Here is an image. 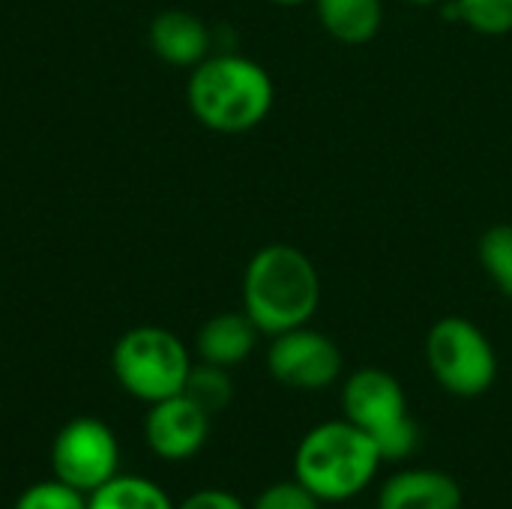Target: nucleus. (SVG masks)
<instances>
[{"instance_id":"obj_1","label":"nucleus","mask_w":512,"mask_h":509,"mask_svg":"<svg viewBox=\"0 0 512 509\" xmlns=\"http://www.w3.org/2000/svg\"><path fill=\"white\" fill-rule=\"evenodd\" d=\"M321 306V276L309 255L288 243L258 249L243 276V312L264 336L306 327Z\"/></svg>"},{"instance_id":"obj_2","label":"nucleus","mask_w":512,"mask_h":509,"mask_svg":"<svg viewBox=\"0 0 512 509\" xmlns=\"http://www.w3.org/2000/svg\"><path fill=\"white\" fill-rule=\"evenodd\" d=\"M186 99L201 126L222 135H240L267 120L276 87L261 63L243 54H213L192 66Z\"/></svg>"},{"instance_id":"obj_3","label":"nucleus","mask_w":512,"mask_h":509,"mask_svg":"<svg viewBox=\"0 0 512 509\" xmlns=\"http://www.w3.org/2000/svg\"><path fill=\"white\" fill-rule=\"evenodd\" d=\"M381 462L369 432L351 420H327L300 441L294 453V480L321 504H342L369 489Z\"/></svg>"},{"instance_id":"obj_4","label":"nucleus","mask_w":512,"mask_h":509,"mask_svg":"<svg viewBox=\"0 0 512 509\" xmlns=\"http://www.w3.org/2000/svg\"><path fill=\"white\" fill-rule=\"evenodd\" d=\"M345 420L360 426L378 444L384 462H402L417 450L420 429L408 414V399L402 384L375 366L357 369L342 387Z\"/></svg>"},{"instance_id":"obj_5","label":"nucleus","mask_w":512,"mask_h":509,"mask_svg":"<svg viewBox=\"0 0 512 509\" xmlns=\"http://www.w3.org/2000/svg\"><path fill=\"white\" fill-rule=\"evenodd\" d=\"M111 369L129 396L153 405L183 393L192 360L186 345L171 330L135 327L114 345Z\"/></svg>"},{"instance_id":"obj_6","label":"nucleus","mask_w":512,"mask_h":509,"mask_svg":"<svg viewBox=\"0 0 512 509\" xmlns=\"http://www.w3.org/2000/svg\"><path fill=\"white\" fill-rule=\"evenodd\" d=\"M426 360L432 378L459 399H477L498 378V357L489 336L468 318L450 315L432 324L426 336Z\"/></svg>"},{"instance_id":"obj_7","label":"nucleus","mask_w":512,"mask_h":509,"mask_svg":"<svg viewBox=\"0 0 512 509\" xmlns=\"http://www.w3.org/2000/svg\"><path fill=\"white\" fill-rule=\"evenodd\" d=\"M51 468L54 477L66 486L93 495L99 486L117 477L120 444L108 423L96 417H75L57 432L51 444Z\"/></svg>"},{"instance_id":"obj_8","label":"nucleus","mask_w":512,"mask_h":509,"mask_svg":"<svg viewBox=\"0 0 512 509\" xmlns=\"http://www.w3.org/2000/svg\"><path fill=\"white\" fill-rule=\"evenodd\" d=\"M270 375L291 390H327L342 378L345 357L339 345L309 327L273 336L267 351Z\"/></svg>"},{"instance_id":"obj_9","label":"nucleus","mask_w":512,"mask_h":509,"mask_svg":"<svg viewBox=\"0 0 512 509\" xmlns=\"http://www.w3.org/2000/svg\"><path fill=\"white\" fill-rule=\"evenodd\" d=\"M144 438L147 447L165 462L192 459L210 438V414L189 396L177 393L150 405L144 420Z\"/></svg>"},{"instance_id":"obj_10","label":"nucleus","mask_w":512,"mask_h":509,"mask_svg":"<svg viewBox=\"0 0 512 509\" xmlns=\"http://www.w3.org/2000/svg\"><path fill=\"white\" fill-rule=\"evenodd\" d=\"M462 486L432 468H414L393 474L378 495V509H462Z\"/></svg>"},{"instance_id":"obj_11","label":"nucleus","mask_w":512,"mask_h":509,"mask_svg":"<svg viewBox=\"0 0 512 509\" xmlns=\"http://www.w3.org/2000/svg\"><path fill=\"white\" fill-rule=\"evenodd\" d=\"M150 48L171 66H198L210 57V30L192 12L165 9L150 24Z\"/></svg>"},{"instance_id":"obj_12","label":"nucleus","mask_w":512,"mask_h":509,"mask_svg":"<svg viewBox=\"0 0 512 509\" xmlns=\"http://www.w3.org/2000/svg\"><path fill=\"white\" fill-rule=\"evenodd\" d=\"M258 336L261 330L252 324L246 312H222V315H213L198 330L195 348L204 363L231 369V366H240L255 351Z\"/></svg>"},{"instance_id":"obj_13","label":"nucleus","mask_w":512,"mask_h":509,"mask_svg":"<svg viewBox=\"0 0 512 509\" xmlns=\"http://www.w3.org/2000/svg\"><path fill=\"white\" fill-rule=\"evenodd\" d=\"M315 12L321 27L345 45L375 39L384 21L381 0H315Z\"/></svg>"},{"instance_id":"obj_14","label":"nucleus","mask_w":512,"mask_h":509,"mask_svg":"<svg viewBox=\"0 0 512 509\" xmlns=\"http://www.w3.org/2000/svg\"><path fill=\"white\" fill-rule=\"evenodd\" d=\"M87 509H177L165 489L141 477H114L87 495Z\"/></svg>"},{"instance_id":"obj_15","label":"nucleus","mask_w":512,"mask_h":509,"mask_svg":"<svg viewBox=\"0 0 512 509\" xmlns=\"http://www.w3.org/2000/svg\"><path fill=\"white\" fill-rule=\"evenodd\" d=\"M183 396H189L195 405H201L210 417L219 414V411H225L228 402H231V396H234V384L228 378V369L201 360V366H192L189 369Z\"/></svg>"},{"instance_id":"obj_16","label":"nucleus","mask_w":512,"mask_h":509,"mask_svg":"<svg viewBox=\"0 0 512 509\" xmlns=\"http://www.w3.org/2000/svg\"><path fill=\"white\" fill-rule=\"evenodd\" d=\"M480 264L512 300V225H495L480 237Z\"/></svg>"},{"instance_id":"obj_17","label":"nucleus","mask_w":512,"mask_h":509,"mask_svg":"<svg viewBox=\"0 0 512 509\" xmlns=\"http://www.w3.org/2000/svg\"><path fill=\"white\" fill-rule=\"evenodd\" d=\"M459 18L480 36L512 33V0H456Z\"/></svg>"},{"instance_id":"obj_18","label":"nucleus","mask_w":512,"mask_h":509,"mask_svg":"<svg viewBox=\"0 0 512 509\" xmlns=\"http://www.w3.org/2000/svg\"><path fill=\"white\" fill-rule=\"evenodd\" d=\"M12 509H87V495L54 477L24 489Z\"/></svg>"},{"instance_id":"obj_19","label":"nucleus","mask_w":512,"mask_h":509,"mask_svg":"<svg viewBox=\"0 0 512 509\" xmlns=\"http://www.w3.org/2000/svg\"><path fill=\"white\" fill-rule=\"evenodd\" d=\"M252 509H321V501L297 480L291 483H276V486H267L258 498Z\"/></svg>"},{"instance_id":"obj_20","label":"nucleus","mask_w":512,"mask_h":509,"mask_svg":"<svg viewBox=\"0 0 512 509\" xmlns=\"http://www.w3.org/2000/svg\"><path fill=\"white\" fill-rule=\"evenodd\" d=\"M177 509H249L237 495L225 492V489H201L195 495H189Z\"/></svg>"},{"instance_id":"obj_21","label":"nucleus","mask_w":512,"mask_h":509,"mask_svg":"<svg viewBox=\"0 0 512 509\" xmlns=\"http://www.w3.org/2000/svg\"><path fill=\"white\" fill-rule=\"evenodd\" d=\"M270 3H279V6H300V3H309V0H270Z\"/></svg>"},{"instance_id":"obj_22","label":"nucleus","mask_w":512,"mask_h":509,"mask_svg":"<svg viewBox=\"0 0 512 509\" xmlns=\"http://www.w3.org/2000/svg\"><path fill=\"white\" fill-rule=\"evenodd\" d=\"M408 3H417V6H432V3H441V0H408Z\"/></svg>"}]
</instances>
